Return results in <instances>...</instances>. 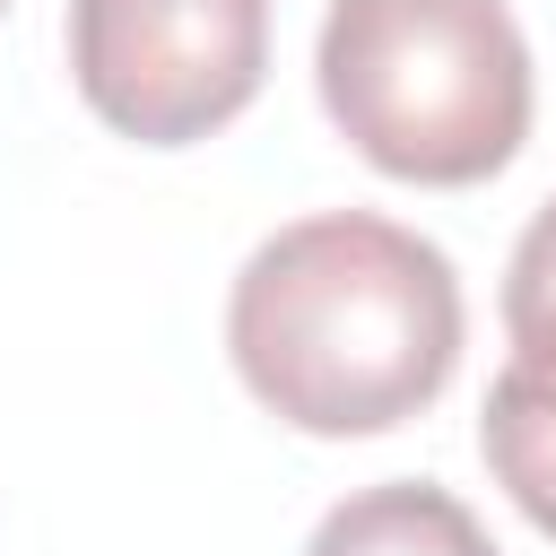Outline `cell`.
<instances>
[{"instance_id":"cell-5","label":"cell","mask_w":556,"mask_h":556,"mask_svg":"<svg viewBox=\"0 0 556 556\" xmlns=\"http://www.w3.org/2000/svg\"><path fill=\"white\" fill-rule=\"evenodd\" d=\"M304 556H495V539L478 530L460 495L426 478H391V486H356L348 504H330Z\"/></svg>"},{"instance_id":"cell-7","label":"cell","mask_w":556,"mask_h":556,"mask_svg":"<svg viewBox=\"0 0 556 556\" xmlns=\"http://www.w3.org/2000/svg\"><path fill=\"white\" fill-rule=\"evenodd\" d=\"M0 9H9V0H0Z\"/></svg>"},{"instance_id":"cell-3","label":"cell","mask_w":556,"mask_h":556,"mask_svg":"<svg viewBox=\"0 0 556 556\" xmlns=\"http://www.w3.org/2000/svg\"><path fill=\"white\" fill-rule=\"evenodd\" d=\"M70 70L139 148L226 130L269 70V0H70Z\"/></svg>"},{"instance_id":"cell-1","label":"cell","mask_w":556,"mask_h":556,"mask_svg":"<svg viewBox=\"0 0 556 556\" xmlns=\"http://www.w3.org/2000/svg\"><path fill=\"white\" fill-rule=\"evenodd\" d=\"M226 348L269 417L304 434H382L452 382L460 278L426 235L374 208H330L278 226L243 261Z\"/></svg>"},{"instance_id":"cell-4","label":"cell","mask_w":556,"mask_h":556,"mask_svg":"<svg viewBox=\"0 0 556 556\" xmlns=\"http://www.w3.org/2000/svg\"><path fill=\"white\" fill-rule=\"evenodd\" d=\"M478 452H486L495 486L521 504V521H539L556 539V348H513V365L486 391Z\"/></svg>"},{"instance_id":"cell-6","label":"cell","mask_w":556,"mask_h":556,"mask_svg":"<svg viewBox=\"0 0 556 556\" xmlns=\"http://www.w3.org/2000/svg\"><path fill=\"white\" fill-rule=\"evenodd\" d=\"M504 330H513V348H556V200H547V208L530 217V235L513 243Z\"/></svg>"},{"instance_id":"cell-2","label":"cell","mask_w":556,"mask_h":556,"mask_svg":"<svg viewBox=\"0 0 556 556\" xmlns=\"http://www.w3.org/2000/svg\"><path fill=\"white\" fill-rule=\"evenodd\" d=\"M321 104L400 182H486L530 139V43L504 0H330Z\"/></svg>"}]
</instances>
